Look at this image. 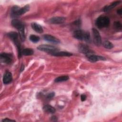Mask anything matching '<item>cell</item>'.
I'll use <instances>...</instances> for the list:
<instances>
[{"label": "cell", "mask_w": 122, "mask_h": 122, "mask_svg": "<svg viewBox=\"0 0 122 122\" xmlns=\"http://www.w3.org/2000/svg\"><path fill=\"white\" fill-rule=\"evenodd\" d=\"M11 24L13 27L18 30L20 40L22 41H24L25 40L24 23L20 20L14 19L12 20Z\"/></svg>", "instance_id": "cell-1"}, {"label": "cell", "mask_w": 122, "mask_h": 122, "mask_svg": "<svg viewBox=\"0 0 122 122\" xmlns=\"http://www.w3.org/2000/svg\"><path fill=\"white\" fill-rule=\"evenodd\" d=\"M73 36L77 39L84 41L90 42L91 41V37L89 32L82 30H77L73 32Z\"/></svg>", "instance_id": "cell-2"}, {"label": "cell", "mask_w": 122, "mask_h": 122, "mask_svg": "<svg viewBox=\"0 0 122 122\" xmlns=\"http://www.w3.org/2000/svg\"><path fill=\"white\" fill-rule=\"evenodd\" d=\"M95 24L99 29L107 27L110 24V19L107 16L101 15L97 19Z\"/></svg>", "instance_id": "cell-3"}, {"label": "cell", "mask_w": 122, "mask_h": 122, "mask_svg": "<svg viewBox=\"0 0 122 122\" xmlns=\"http://www.w3.org/2000/svg\"><path fill=\"white\" fill-rule=\"evenodd\" d=\"M37 49L45 52H48L50 54L58 51V48L54 46L48 45V44H42L39 46L37 47Z\"/></svg>", "instance_id": "cell-4"}, {"label": "cell", "mask_w": 122, "mask_h": 122, "mask_svg": "<svg viewBox=\"0 0 122 122\" xmlns=\"http://www.w3.org/2000/svg\"><path fill=\"white\" fill-rule=\"evenodd\" d=\"M93 34V41L94 44L99 46L102 44V39L100 33L95 28L92 29Z\"/></svg>", "instance_id": "cell-5"}, {"label": "cell", "mask_w": 122, "mask_h": 122, "mask_svg": "<svg viewBox=\"0 0 122 122\" xmlns=\"http://www.w3.org/2000/svg\"><path fill=\"white\" fill-rule=\"evenodd\" d=\"M79 50L80 52L84 54L86 57L94 54V52L85 44H80L79 46Z\"/></svg>", "instance_id": "cell-6"}, {"label": "cell", "mask_w": 122, "mask_h": 122, "mask_svg": "<svg viewBox=\"0 0 122 122\" xmlns=\"http://www.w3.org/2000/svg\"><path fill=\"white\" fill-rule=\"evenodd\" d=\"M0 58L1 61L6 64H10L12 61V56L10 53H1L0 55Z\"/></svg>", "instance_id": "cell-7"}, {"label": "cell", "mask_w": 122, "mask_h": 122, "mask_svg": "<svg viewBox=\"0 0 122 122\" xmlns=\"http://www.w3.org/2000/svg\"><path fill=\"white\" fill-rule=\"evenodd\" d=\"M43 39L47 41H49L54 44H58L60 43V41L59 39L51 35L45 34L43 36Z\"/></svg>", "instance_id": "cell-8"}, {"label": "cell", "mask_w": 122, "mask_h": 122, "mask_svg": "<svg viewBox=\"0 0 122 122\" xmlns=\"http://www.w3.org/2000/svg\"><path fill=\"white\" fill-rule=\"evenodd\" d=\"M12 80V76L11 73L9 71H6L3 77V82L5 84H7L11 82Z\"/></svg>", "instance_id": "cell-9"}, {"label": "cell", "mask_w": 122, "mask_h": 122, "mask_svg": "<svg viewBox=\"0 0 122 122\" xmlns=\"http://www.w3.org/2000/svg\"><path fill=\"white\" fill-rule=\"evenodd\" d=\"M65 20V18L63 17H55L49 20V22L52 24H61Z\"/></svg>", "instance_id": "cell-10"}, {"label": "cell", "mask_w": 122, "mask_h": 122, "mask_svg": "<svg viewBox=\"0 0 122 122\" xmlns=\"http://www.w3.org/2000/svg\"><path fill=\"white\" fill-rule=\"evenodd\" d=\"M87 57L88 58L89 61L92 62H95L97 61H104L106 60L105 58L103 57L96 55H94V54H92Z\"/></svg>", "instance_id": "cell-11"}, {"label": "cell", "mask_w": 122, "mask_h": 122, "mask_svg": "<svg viewBox=\"0 0 122 122\" xmlns=\"http://www.w3.org/2000/svg\"><path fill=\"white\" fill-rule=\"evenodd\" d=\"M30 9V6L29 5H26L24 6L23 7L20 8L19 10H18L16 15V17H17L18 16H20V15H22V14H24L25 13L27 12Z\"/></svg>", "instance_id": "cell-12"}, {"label": "cell", "mask_w": 122, "mask_h": 122, "mask_svg": "<svg viewBox=\"0 0 122 122\" xmlns=\"http://www.w3.org/2000/svg\"><path fill=\"white\" fill-rule=\"evenodd\" d=\"M31 28L33 30H34L36 32L39 33H41L43 31V28L39 24L36 23V22H32L31 24Z\"/></svg>", "instance_id": "cell-13"}, {"label": "cell", "mask_w": 122, "mask_h": 122, "mask_svg": "<svg viewBox=\"0 0 122 122\" xmlns=\"http://www.w3.org/2000/svg\"><path fill=\"white\" fill-rule=\"evenodd\" d=\"M121 2V1L118 0V1H115L112 2L110 5L106 6V7H105L103 9V11L105 12H107V11H110V10L113 9L115 7H116L117 5L119 4V3Z\"/></svg>", "instance_id": "cell-14"}, {"label": "cell", "mask_w": 122, "mask_h": 122, "mask_svg": "<svg viewBox=\"0 0 122 122\" xmlns=\"http://www.w3.org/2000/svg\"><path fill=\"white\" fill-rule=\"evenodd\" d=\"M51 54L54 56H71L72 55L71 53L67 51H56L51 53Z\"/></svg>", "instance_id": "cell-15"}, {"label": "cell", "mask_w": 122, "mask_h": 122, "mask_svg": "<svg viewBox=\"0 0 122 122\" xmlns=\"http://www.w3.org/2000/svg\"><path fill=\"white\" fill-rule=\"evenodd\" d=\"M43 109L45 112L49 113H54L56 112L55 108L50 105H46L44 106Z\"/></svg>", "instance_id": "cell-16"}, {"label": "cell", "mask_w": 122, "mask_h": 122, "mask_svg": "<svg viewBox=\"0 0 122 122\" xmlns=\"http://www.w3.org/2000/svg\"><path fill=\"white\" fill-rule=\"evenodd\" d=\"M34 51L32 49L30 48H26L24 49L22 51H21V53L23 55L25 56H29V55H31L33 54Z\"/></svg>", "instance_id": "cell-17"}, {"label": "cell", "mask_w": 122, "mask_h": 122, "mask_svg": "<svg viewBox=\"0 0 122 122\" xmlns=\"http://www.w3.org/2000/svg\"><path fill=\"white\" fill-rule=\"evenodd\" d=\"M69 79V77L67 75H64V76H61L57 78H56L54 81L56 82H62L64 81H67Z\"/></svg>", "instance_id": "cell-18"}, {"label": "cell", "mask_w": 122, "mask_h": 122, "mask_svg": "<svg viewBox=\"0 0 122 122\" xmlns=\"http://www.w3.org/2000/svg\"><path fill=\"white\" fill-rule=\"evenodd\" d=\"M20 7H19L18 6H14L11 8V12H10V15L13 18H16V13L18 11V10H19V9H20Z\"/></svg>", "instance_id": "cell-19"}, {"label": "cell", "mask_w": 122, "mask_h": 122, "mask_svg": "<svg viewBox=\"0 0 122 122\" xmlns=\"http://www.w3.org/2000/svg\"><path fill=\"white\" fill-rule=\"evenodd\" d=\"M103 46L106 49H111L113 47V45L108 41H105L103 42Z\"/></svg>", "instance_id": "cell-20"}, {"label": "cell", "mask_w": 122, "mask_h": 122, "mask_svg": "<svg viewBox=\"0 0 122 122\" xmlns=\"http://www.w3.org/2000/svg\"><path fill=\"white\" fill-rule=\"evenodd\" d=\"M29 39L32 42L36 43L40 41V38L38 36L35 35H30L29 37Z\"/></svg>", "instance_id": "cell-21"}, {"label": "cell", "mask_w": 122, "mask_h": 122, "mask_svg": "<svg viewBox=\"0 0 122 122\" xmlns=\"http://www.w3.org/2000/svg\"><path fill=\"white\" fill-rule=\"evenodd\" d=\"M8 36L11 39H13L16 37H18V34L16 32L11 31L8 33Z\"/></svg>", "instance_id": "cell-22"}, {"label": "cell", "mask_w": 122, "mask_h": 122, "mask_svg": "<svg viewBox=\"0 0 122 122\" xmlns=\"http://www.w3.org/2000/svg\"><path fill=\"white\" fill-rule=\"evenodd\" d=\"M114 27L118 30H121L122 29V24L120 21H115L113 23Z\"/></svg>", "instance_id": "cell-23"}, {"label": "cell", "mask_w": 122, "mask_h": 122, "mask_svg": "<svg viewBox=\"0 0 122 122\" xmlns=\"http://www.w3.org/2000/svg\"><path fill=\"white\" fill-rule=\"evenodd\" d=\"M54 95H55L54 92H51V93H49L47 95L46 98H47V99H49V100L51 99L54 96Z\"/></svg>", "instance_id": "cell-24"}, {"label": "cell", "mask_w": 122, "mask_h": 122, "mask_svg": "<svg viewBox=\"0 0 122 122\" xmlns=\"http://www.w3.org/2000/svg\"><path fill=\"white\" fill-rule=\"evenodd\" d=\"M73 24L74 25H75V26H79L80 25H81V21L80 20H76L75 21H74L73 22Z\"/></svg>", "instance_id": "cell-25"}, {"label": "cell", "mask_w": 122, "mask_h": 122, "mask_svg": "<svg viewBox=\"0 0 122 122\" xmlns=\"http://www.w3.org/2000/svg\"><path fill=\"white\" fill-rule=\"evenodd\" d=\"M81 101H85L86 99V96L85 94H81Z\"/></svg>", "instance_id": "cell-26"}, {"label": "cell", "mask_w": 122, "mask_h": 122, "mask_svg": "<svg viewBox=\"0 0 122 122\" xmlns=\"http://www.w3.org/2000/svg\"><path fill=\"white\" fill-rule=\"evenodd\" d=\"M11 121H14L15 122V120H11V119H9L8 118H5L3 120H2V122H11Z\"/></svg>", "instance_id": "cell-27"}, {"label": "cell", "mask_w": 122, "mask_h": 122, "mask_svg": "<svg viewBox=\"0 0 122 122\" xmlns=\"http://www.w3.org/2000/svg\"><path fill=\"white\" fill-rule=\"evenodd\" d=\"M51 120L52 121H56L57 120V118L55 116H52L51 118Z\"/></svg>", "instance_id": "cell-28"}, {"label": "cell", "mask_w": 122, "mask_h": 122, "mask_svg": "<svg viewBox=\"0 0 122 122\" xmlns=\"http://www.w3.org/2000/svg\"><path fill=\"white\" fill-rule=\"evenodd\" d=\"M122 9H120L119 10H117V13L118 14H119L120 15H122Z\"/></svg>", "instance_id": "cell-29"}, {"label": "cell", "mask_w": 122, "mask_h": 122, "mask_svg": "<svg viewBox=\"0 0 122 122\" xmlns=\"http://www.w3.org/2000/svg\"><path fill=\"white\" fill-rule=\"evenodd\" d=\"M24 69V66L23 65V64H22L21 67L20 68V71H23Z\"/></svg>", "instance_id": "cell-30"}]
</instances>
